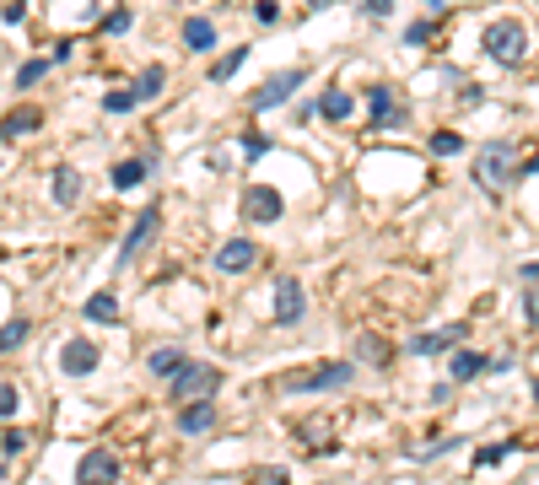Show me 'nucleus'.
I'll return each mask as SVG.
<instances>
[{"label": "nucleus", "instance_id": "1", "mask_svg": "<svg viewBox=\"0 0 539 485\" xmlns=\"http://www.w3.org/2000/svg\"><path fill=\"white\" fill-rule=\"evenodd\" d=\"M513 178H524V162H518V146L513 140H486L475 151V184L486 194H502Z\"/></svg>", "mask_w": 539, "mask_h": 485}, {"label": "nucleus", "instance_id": "2", "mask_svg": "<svg viewBox=\"0 0 539 485\" xmlns=\"http://www.w3.org/2000/svg\"><path fill=\"white\" fill-rule=\"evenodd\" d=\"M351 378H356L351 362H324V367H313V373L281 378V389H286V394H335V389H351Z\"/></svg>", "mask_w": 539, "mask_h": 485}, {"label": "nucleus", "instance_id": "3", "mask_svg": "<svg viewBox=\"0 0 539 485\" xmlns=\"http://www.w3.org/2000/svg\"><path fill=\"white\" fill-rule=\"evenodd\" d=\"M486 54H491L497 65H518V59L529 54V27L513 22V16L491 22V27H486Z\"/></svg>", "mask_w": 539, "mask_h": 485}, {"label": "nucleus", "instance_id": "4", "mask_svg": "<svg viewBox=\"0 0 539 485\" xmlns=\"http://www.w3.org/2000/svg\"><path fill=\"white\" fill-rule=\"evenodd\" d=\"M221 389V373L216 367H205V362H189L178 378H173V400L178 405H194V400H211Z\"/></svg>", "mask_w": 539, "mask_h": 485}, {"label": "nucleus", "instance_id": "5", "mask_svg": "<svg viewBox=\"0 0 539 485\" xmlns=\"http://www.w3.org/2000/svg\"><path fill=\"white\" fill-rule=\"evenodd\" d=\"M76 485H119V459L108 448H86L76 459Z\"/></svg>", "mask_w": 539, "mask_h": 485}, {"label": "nucleus", "instance_id": "6", "mask_svg": "<svg viewBox=\"0 0 539 485\" xmlns=\"http://www.w3.org/2000/svg\"><path fill=\"white\" fill-rule=\"evenodd\" d=\"M302 76H308V70H275V76H270V81L248 97V108H254V113H270L275 103H286V97L302 86Z\"/></svg>", "mask_w": 539, "mask_h": 485}, {"label": "nucleus", "instance_id": "7", "mask_svg": "<svg viewBox=\"0 0 539 485\" xmlns=\"http://www.w3.org/2000/svg\"><path fill=\"white\" fill-rule=\"evenodd\" d=\"M281 189H270V184H254V189H243V216L248 221H259V227H270V221H281Z\"/></svg>", "mask_w": 539, "mask_h": 485}, {"label": "nucleus", "instance_id": "8", "mask_svg": "<svg viewBox=\"0 0 539 485\" xmlns=\"http://www.w3.org/2000/svg\"><path fill=\"white\" fill-rule=\"evenodd\" d=\"M157 227H162V211H157V205H146V211L135 216V227H130V238L119 243V265H130V259H140V254H146V243L157 238Z\"/></svg>", "mask_w": 539, "mask_h": 485}, {"label": "nucleus", "instance_id": "9", "mask_svg": "<svg viewBox=\"0 0 539 485\" xmlns=\"http://www.w3.org/2000/svg\"><path fill=\"white\" fill-rule=\"evenodd\" d=\"M302 313H308V297H302V281L281 275V281H275V324H281V329H292V324H302Z\"/></svg>", "mask_w": 539, "mask_h": 485}, {"label": "nucleus", "instance_id": "10", "mask_svg": "<svg viewBox=\"0 0 539 485\" xmlns=\"http://www.w3.org/2000/svg\"><path fill=\"white\" fill-rule=\"evenodd\" d=\"M59 373H65V378H86V373H97V346H92L86 335L65 340V346H59Z\"/></svg>", "mask_w": 539, "mask_h": 485}, {"label": "nucleus", "instance_id": "11", "mask_svg": "<svg viewBox=\"0 0 539 485\" xmlns=\"http://www.w3.org/2000/svg\"><path fill=\"white\" fill-rule=\"evenodd\" d=\"M254 259H259V243H248V238H227V243L216 248V270H221V275H243Z\"/></svg>", "mask_w": 539, "mask_h": 485}, {"label": "nucleus", "instance_id": "12", "mask_svg": "<svg viewBox=\"0 0 539 485\" xmlns=\"http://www.w3.org/2000/svg\"><path fill=\"white\" fill-rule=\"evenodd\" d=\"M173 421H178V432H184V437H205V432L216 427V405H211V400H194V405H184Z\"/></svg>", "mask_w": 539, "mask_h": 485}, {"label": "nucleus", "instance_id": "13", "mask_svg": "<svg viewBox=\"0 0 539 485\" xmlns=\"http://www.w3.org/2000/svg\"><path fill=\"white\" fill-rule=\"evenodd\" d=\"M367 103H373V124H389V130H400V124L410 119V113L400 108V97H394L389 86H373V92H367Z\"/></svg>", "mask_w": 539, "mask_h": 485}, {"label": "nucleus", "instance_id": "14", "mask_svg": "<svg viewBox=\"0 0 539 485\" xmlns=\"http://www.w3.org/2000/svg\"><path fill=\"white\" fill-rule=\"evenodd\" d=\"M459 340H464V324H448V329L416 335V340H410V356H437V351H454Z\"/></svg>", "mask_w": 539, "mask_h": 485}, {"label": "nucleus", "instance_id": "15", "mask_svg": "<svg viewBox=\"0 0 539 485\" xmlns=\"http://www.w3.org/2000/svg\"><path fill=\"white\" fill-rule=\"evenodd\" d=\"M356 113V97L335 81V86H324V97H319V119H335V124H346Z\"/></svg>", "mask_w": 539, "mask_h": 485}, {"label": "nucleus", "instance_id": "16", "mask_svg": "<svg viewBox=\"0 0 539 485\" xmlns=\"http://www.w3.org/2000/svg\"><path fill=\"white\" fill-rule=\"evenodd\" d=\"M184 367H189L184 346H157V351L146 356V373H157V378H167V383H173V378H178Z\"/></svg>", "mask_w": 539, "mask_h": 485}, {"label": "nucleus", "instance_id": "17", "mask_svg": "<svg viewBox=\"0 0 539 485\" xmlns=\"http://www.w3.org/2000/svg\"><path fill=\"white\" fill-rule=\"evenodd\" d=\"M491 373V356H481V351H454V362H448V378L454 383H475V378H486Z\"/></svg>", "mask_w": 539, "mask_h": 485}, {"label": "nucleus", "instance_id": "18", "mask_svg": "<svg viewBox=\"0 0 539 485\" xmlns=\"http://www.w3.org/2000/svg\"><path fill=\"white\" fill-rule=\"evenodd\" d=\"M43 124V113L38 108H16L11 119H0V140H22V135H32Z\"/></svg>", "mask_w": 539, "mask_h": 485}, {"label": "nucleus", "instance_id": "19", "mask_svg": "<svg viewBox=\"0 0 539 485\" xmlns=\"http://www.w3.org/2000/svg\"><path fill=\"white\" fill-rule=\"evenodd\" d=\"M184 49H194V54L216 49V27H211L205 16H189V22H184Z\"/></svg>", "mask_w": 539, "mask_h": 485}, {"label": "nucleus", "instance_id": "20", "mask_svg": "<svg viewBox=\"0 0 539 485\" xmlns=\"http://www.w3.org/2000/svg\"><path fill=\"white\" fill-rule=\"evenodd\" d=\"M81 200V173L65 162V167H54V205H76Z\"/></svg>", "mask_w": 539, "mask_h": 485}, {"label": "nucleus", "instance_id": "21", "mask_svg": "<svg viewBox=\"0 0 539 485\" xmlns=\"http://www.w3.org/2000/svg\"><path fill=\"white\" fill-rule=\"evenodd\" d=\"M146 173H151V162L146 157H135V162H113V189H135V184H146Z\"/></svg>", "mask_w": 539, "mask_h": 485}, {"label": "nucleus", "instance_id": "22", "mask_svg": "<svg viewBox=\"0 0 539 485\" xmlns=\"http://www.w3.org/2000/svg\"><path fill=\"white\" fill-rule=\"evenodd\" d=\"M27 340H32V324H27V319H11V324H0V356L22 351Z\"/></svg>", "mask_w": 539, "mask_h": 485}, {"label": "nucleus", "instance_id": "23", "mask_svg": "<svg viewBox=\"0 0 539 485\" xmlns=\"http://www.w3.org/2000/svg\"><path fill=\"white\" fill-rule=\"evenodd\" d=\"M243 59H248V43H238V49H227V54L216 59V70H211V81H232V76L243 70Z\"/></svg>", "mask_w": 539, "mask_h": 485}, {"label": "nucleus", "instance_id": "24", "mask_svg": "<svg viewBox=\"0 0 539 485\" xmlns=\"http://www.w3.org/2000/svg\"><path fill=\"white\" fill-rule=\"evenodd\" d=\"M49 70H54V59H43V54H38V59H27V65L16 70V92H32V86H38Z\"/></svg>", "mask_w": 539, "mask_h": 485}, {"label": "nucleus", "instance_id": "25", "mask_svg": "<svg viewBox=\"0 0 539 485\" xmlns=\"http://www.w3.org/2000/svg\"><path fill=\"white\" fill-rule=\"evenodd\" d=\"M162 86H167V70H162V65H146V70L135 76V86H130V92H135V97H157Z\"/></svg>", "mask_w": 539, "mask_h": 485}, {"label": "nucleus", "instance_id": "26", "mask_svg": "<svg viewBox=\"0 0 539 485\" xmlns=\"http://www.w3.org/2000/svg\"><path fill=\"white\" fill-rule=\"evenodd\" d=\"M86 319H92V324H113V319H119V302H113V292H97V297H86Z\"/></svg>", "mask_w": 539, "mask_h": 485}, {"label": "nucleus", "instance_id": "27", "mask_svg": "<svg viewBox=\"0 0 539 485\" xmlns=\"http://www.w3.org/2000/svg\"><path fill=\"white\" fill-rule=\"evenodd\" d=\"M270 151H275V140H270L265 130H248V135H243V157H248V162H259V157H270Z\"/></svg>", "mask_w": 539, "mask_h": 485}, {"label": "nucleus", "instance_id": "28", "mask_svg": "<svg viewBox=\"0 0 539 485\" xmlns=\"http://www.w3.org/2000/svg\"><path fill=\"white\" fill-rule=\"evenodd\" d=\"M432 151H437V157H459V151H464V135H454V130H437V135H432Z\"/></svg>", "mask_w": 539, "mask_h": 485}, {"label": "nucleus", "instance_id": "29", "mask_svg": "<svg viewBox=\"0 0 539 485\" xmlns=\"http://www.w3.org/2000/svg\"><path fill=\"white\" fill-rule=\"evenodd\" d=\"M513 448H518V443H491V448H475V464H481V470H491V464H502Z\"/></svg>", "mask_w": 539, "mask_h": 485}, {"label": "nucleus", "instance_id": "30", "mask_svg": "<svg viewBox=\"0 0 539 485\" xmlns=\"http://www.w3.org/2000/svg\"><path fill=\"white\" fill-rule=\"evenodd\" d=\"M135 103H140L135 92H108V97H103V108H108V113H130Z\"/></svg>", "mask_w": 539, "mask_h": 485}, {"label": "nucleus", "instance_id": "31", "mask_svg": "<svg viewBox=\"0 0 539 485\" xmlns=\"http://www.w3.org/2000/svg\"><path fill=\"white\" fill-rule=\"evenodd\" d=\"M16 405H22V394H16L11 383H0V421H5V416H16Z\"/></svg>", "mask_w": 539, "mask_h": 485}, {"label": "nucleus", "instance_id": "32", "mask_svg": "<svg viewBox=\"0 0 539 485\" xmlns=\"http://www.w3.org/2000/svg\"><path fill=\"white\" fill-rule=\"evenodd\" d=\"M524 313H529V329H539V286L524 292Z\"/></svg>", "mask_w": 539, "mask_h": 485}, {"label": "nucleus", "instance_id": "33", "mask_svg": "<svg viewBox=\"0 0 539 485\" xmlns=\"http://www.w3.org/2000/svg\"><path fill=\"white\" fill-rule=\"evenodd\" d=\"M103 32H130V11H108V22H103Z\"/></svg>", "mask_w": 539, "mask_h": 485}, {"label": "nucleus", "instance_id": "34", "mask_svg": "<svg viewBox=\"0 0 539 485\" xmlns=\"http://www.w3.org/2000/svg\"><path fill=\"white\" fill-rule=\"evenodd\" d=\"M427 38H432V22H416V27L405 32V43H427Z\"/></svg>", "mask_w": 539, "mask_h": 485}, {"label": "nucleus", "instance_id": "35", "mask_svg": "<svg viewBox=\"0 0 539 485\" xmlns=\"http://www.w3.org/2000/svg\"><path fill=\"white\" fill-rule=\"evenodd\" d=\"M362 11H367V16H389V11H394V0H362Z\"/></svg>", "mask_w": 539, "mask_h": 485}, {"label": "nucleus", "instance_id": "36", "mask_svg": "<svg viewBox=\"0 0 539 485\" xmlns=\"http://www.w3.org/2000/svg\"><path fill=\"white\" fill-rule=\"evenodd\" d=\"M254 16H259V22H275L281 11H275V0H259V5H254Z\"/></svg>", "mask_w": 539, "mask_h": 485}, {"label": "nucleus", "instance_id": "37", "mask_svg": "<svg viewBox=\"0 0 539 485\" xmlns=\"http://www.w3.org/2000/svg\"><path fill=\"white\" fill-rule=\"evenodd\" d=\"M27 448V432H5V454H22Z\"/></svg>", "mask_w": 539, "mask_h": 485}, {"label": "nucleus", "instance_id": "38", "mask_svg": "<svg viewBox=\"0 0 539 485\" xmlns=\"http://www.w3.org/2000/svg\"><path fill=\"white\" fill-rule=\"evenodd\" d=\"M518 275H524V281H539V259H535V265H524Z\"/></svg>", "mask_w": 539, "mask_h": 485}, {"label": "nucleus", "instance_id": "39", "mask_svg": "<svg viewBox=\"0 0 539 485\" xmlns=\"http://www.w3.org/2000/svg\"><path fill=\"white\" fill-rule=\"evenodd\" d=\"M524 173H539V157H529V162H524Z\"/></svg>", "mask_w": 539, "mask_h": 485}, {"label": "nucleus", "instance_id": "40", "mask_svg": "<svg viewBox=\"0 0 539 485\" xmlns=\"http://www.w3.org/2000/svg\"><path fill=\"white\" fill-rule=\"evenodd\" d=\"M308 5H313V11H324V5H335V0H308Z\"/></svg>", "mask_w": 539, "mask_h": 485}, {"label": "nucleus", "instance_id": "41", "mask_svg": "<svg viewBox=\"0 0 539 485\" xmlns=\"http://www.w3.org/2000/svg\"><path fill=\"white\" fill-rule=\"evenodd\" d=\"M427 5H432V11H443V0H427Z\"/></svg>", "mask_w": 539, "mask_h": 485}, {"label": "nucleus", "instance_id": "42", "mask_svg": "<svg viewBox=\"0 0 539 485\" xmlns=\"http://www.w3.org/2000/svg\"><path fill=\"white\" fill-rule=\"evenodd\" d=\"M535 405H539V383H535Z\"/></svg>", "mask_w": 539, "mask_h": 485}]
</instances>
